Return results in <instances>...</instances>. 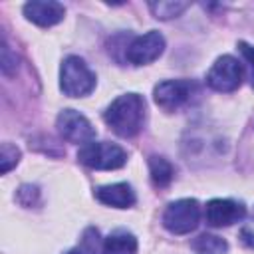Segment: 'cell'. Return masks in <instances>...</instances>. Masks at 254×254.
I'll return each instance as SVG.
<instances>
[{
    "label": "cell",
    "mask_w": 254,
    "mask_h": 254,
    "mask_svg": "<svg viewBox=\"0 0 254 254\" xmlns=\"http://www.w3.org/2000/svg\"><path fill=\"white\" fill-rule=\"evenodd\" d=\"M103 119L119 137H135L145 123V99L139 93H123L111 101Z\"/></svg>",
    "instance_id": "6da1fadb"
},
{
    "label": "cell",
    "mask_w": 254,
    "mask_h": 254,
    "mask_svg": "<svg viewBox=\"0 0 254 254\" xmlns=\"http://www.w3.org/2000/svg\"><path fill=\"white\" fill-rule=\"evenodd\" d=\"M60 87L67 97H85L95 89V73L79 56H67L62 62Z\"/></svg>",
    "instance_id": "7a4b0ae2"
},
{
    "label": "cell",
    "mask_w": 254,
    "mask_h": 254,
    "mask_svg": "<svg viewBox=\"0 0 254 254\" xmlns=\"http://www.w3.org/2000/svg\"><path fill=\"white\" fill-rule=\"evenodd\" d=\"M77 159L81 165L89 167V169H97V171H111V169H119L127 163V151L117 145V143H109V141H91L79 147L77 151Z\"/></svg>",
    "instance_id": "3957f363"
},
{
    "label": "cell",
    "mask_w": 254,
    "mask_h": 254,
    "mask_svg": "<svg viewBox=\"0 0 254 254\" xmlns=\"http://www.w3.org/2000/svg\"><path fill=\"white\" fill-rule=\"evenodd\" d=\"M200 222V204L194 198H181L167 204L163 212V226L171 234H189Z\"/></svg>",
    "instance_id": "277c9868"
},
{
    "label": "cell",
    "mask_w": 254,
    "mask_h": 254,
    "mask_svg": "<svg viewBox=\"0 0 254 254\" xmlns=\"http://www.w3.org/2000/svg\"><path fill=\"white\" fill-rule=\"evenodd\" d=\"M242 77H244V69H242L240 62L232 56H220L212 64V67L208 69L204 79L210 89L220 91V93H230L240 87Z\"/></svg>",
    "instance_id": "5b68a950"
},
{
    "label": "cell",
    "mask_w": 254,
    "mask_h": 254,
    "mask_svg": "<svg viewBox=\"0 0 254 254\" xmlns=\"http://www.w3.org/2000/svg\"><path fill=\"white\" fill-rule=\"evenodd\" d=\"M196 85L190 79H165L155 85L153 97L163 111H177L194 95Z\"/></svg>",
    "instance_id": "8992f818"
},
{
    "label": "cell",
    "mask_w": 254,
    "mask_h": 254,
    "mask_svg": "<svg viewBox=\"0 0 254 254\" xmlns=\"http://www.w3.org/2000/svg\"><path fill=\"white\" fill-rule=\"evenodd\" d=\"M58 131L60 135L69 143H91L95 139V127L89 123L85 115H81L75 109H64L58 115Z\"/></svg>",
    "instance_id": "52a82bcc"
},
{
    "label": "cell",
    "mask_w": 254,
    "mask_h": 254,
    "mask_svg": "<svg viewBox=\"0 0 254 254\" xmlns=\"http://www.w3.org/2000/svg\"><path fill=\"white\" fill-rule=\"evenodd\" d=\"M165 52V38L157 30L137 36L125 50V58L133 65H147Z\"/></svg>",
    "instance_id": "ba28073f"
},
{
    "label": "cell",
    "mask_w": 254,
    "mask_h": 254,
    "mask_svg": "<svg viewBox=\"0 0 254 254\" xmlns=\"http://www.w3.org/2000/svg\"><path fill=\"white\" fill-rule=\"evenodd\" d=\"M246 216V206L232 198H212L206 202L204 218L212 228H222L240 222Z\"/></svg>",
    "instance_id": "9c48e42d"
},
{
    "label": "cell",
    "mask_w": 254,
    "mask_h": 254,
    "mask_svg": "<svg viewBox=\"0 0 254 254\" xmlns=\"http://www.w3.org/2000/svg\"><path fill=\"white\" fill-rule=\"evenodd\" d=\"M64 14H65L64 4L54 2V0H32V2L24 4V16L42 28H50V26L62 22Z\"/></svg>",
    "instance_id": "30bf717a"
},
{
    "label": "cell",
    "mask_w": 254,
    "mask_h": 254,
    "mask_svg": "<svg viewBox=\"0 0 254 254\" xmlns=\"http://www.w3.org/2000/svg\"><path fill=\"white\" fill-rule=\"evenodd\" d=\"M95 198L107 206L115 208H129L135 204V190L127 183H115L95 189Z\"/></svg>",
    "instance_id": "8fae6325"
},
{
    "label": "cell",
    "mask_w": 254,
    "mask_h": 254,
    "mask_svg": "<svg viewBox=\"0 0 254 254\" xmlns=\"http://www.w3.org/2000/svg\"><path fill=\"white\" fill-rule=\"evenodd\" d=\"M103 254H137V238L127 230H115L103 240Z\"/></svg>",
    "instance_id": "7c38bea8"
},
{
    "label": "cell",
    "mask_w": 254,
    "mask_h": 254,
    "mask_svg": "<svg viewBox=\"0 0 254 254\" xmlns=\"http://www.w3.org/2000/svg\"><path fill=\"white\" fill-rule=\"evenodd\" d=\"M149 175H151L153 185L159 187V189H163V187L171 185V181L175 177V169H173V165L165 157L151 155L149 157Z\"/></svg>",
    "instance_id": "4fadbf2b"
},
{
    "label": "cell",
    "mask_w": 254,
    "mask_h": 254,
    "mask_svg": "<svg viewBox=\"0 0 254 254\" xmlns=\"http://www.w3.org/2000/svg\"><path fill=\"white\" fill-rule=\"evenodd\" d=\"M190 248L194 254H226L228 242L216 234H198L192 242Z\"/></svg>",
    "instance_id": "5bb4252c"
},
{
    "label": "cell",
    "mask_w": 254,
    "mask_h": 254,
    "mask_svg": "<svg viewBox=\"0 0 254 254\" xmlns=\"http://www.w3.org/2000/svg\"><path fill=\"white\" fill-rule=\"evenodd\" d=\"M65 254H103V242L99 240V232L97 228H87L79 242L69 248Z\"/></svg>",
    "instance_id": "9a60e30c"
},
{
    "label": "cell",
    "mask_w": 254,
    "mask_h": 254,
    "mask_svg": "<svg viewBox=\"0 0 254 254\" xmlns=\"http://www.w3.org/2000/svg\"><path fill=\"white\" fill-rule=\"evenodd\" d=\"M189 8V2H179V0H161V2H149V10L153 12L155 18L159 20H171L181 16L185 10Z\"/></svg>",
    "instance_id": "2e32d148"
},
{
    "label": "cell",
    "mask_w": 254,
    "mask_h": 254,
    "mask_svg": "<svg viewBox=\"0 0 254 254\" xmlns=\"http://www.w3.org/2000/svg\"><path fill=\"white\" fill-rule=\"evenodd\" d=\"M20 161V149L12 143H2L0 147V171L6 175L12 167H16Z\"/></svg>",
    "instance_id": "e0dca14e"
},
{
    "label": "cell",
    "mask_w": 254,
    "mask_h": 254,
    "mask_svg": "<svg viewBox=\"0 0 254 254\" xmlns=\"http://www.w3.org/2000/svg\"><path fill=\"white\" fill-rule=\"evenodd\" d=\"M16 54H12L10 52V48L4 44L2 46V71L6 73V75H12L14 71H16Z\"/></svg>",
    "instance_id": "ac0fdd59"
},
{
    "label": "cell",
    "mask_w": 254,
    "mask_h": 254,
    "mask_svg": "<svg viewBox=\"0 0 254 254\" xmlns=\"http://www.w3.org/2000/svg\"><path fill=\"white\" fill-rule=\"evenodd\" d=\"M238 50L244 56V60L250 65V73H252V87H254V46H248L246 42H238Z\"/></svg>",
    "instance_id": "d6986e66"
},
{
    "label": "cell",
    "mask_w": 254,
    "mask_h": 254,
    "mask_svg": "<svg viewBox=\"0 0 254 254\" xmlns=\"http://www.w3.org/2000/svg\"><path fill=\"white\" fill-rule=\"evenodd\" d=\"M240 242L248 248H254V220L240 228Z\"/></svg>",
    "instance_id": "ffe728a7"
}]
</instances>
